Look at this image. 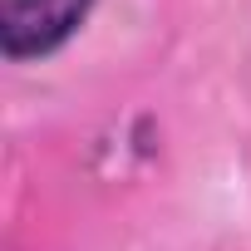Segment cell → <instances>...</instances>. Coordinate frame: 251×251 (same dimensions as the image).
<instances>
[{
    "mask_svg": "<svg viewBox=\"0 0 251 251\" xmlns=\"http://www.w3.org/2000/svg\"><path fill=\"white\" fill-rule=\"evenodd\" d=\"M94 0H0V50L5 59H45L74 40Z\"/></svg>",
    "mask_w": 251,
    "mask_h": 251,
    "instance_id": "1",
    "label": "cell"
}]
</instances>
